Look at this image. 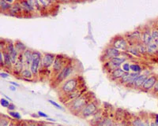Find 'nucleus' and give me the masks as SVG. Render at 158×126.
Segmentation results:
<instances>
[{
    "label": "nucleus",
    "instance_id": "obj_1",
    "mask_svg": "<svg viewBox=\"0 0 158 126\" xmlns=\"http://www.w3.org/2000/svg\"><path fill=\"white\" fill-rule=\"evenodd\" d=\"M40 63V55L38 52L32 53V62L30 64V70L32 74H36L38 71Z\"/></svg>",
    "mask_w": 158,
    "mask_h": 126
},
{
    "label": "nucleus",
    "instance_id": "obj_2",
    "mask_svg": "<svg viewBox=\"0 0 158 126\" xmlns=\"http://www.w3.org/2000/svg\"><path fill=\"white\" fill-rule=\"evenodd\" d=\"M76 87H77V81H76V80L70 79L68 80L66 83L64 84L62 89L64 92L70 93L72 92L76 88Z\"/></svg>",
    "mask_w": 158,
    "mask_h": 126
},
{
    "label": "nucleus",
    "instance_id": "obj_3",
    "mask_svg": "<svg viewBox=\"0 0 158 126\" xmlns=\"http://www.w3.org/2000/svg\"><path fill=\"white\" fill-rule=\"evenodd\" d=\"M72 71V68L70 67V66H66V67L63 68L61 72L58 74V77H57V80L58 81H62L63 80H65L67 77L70 76V74H71Z\"/></svg>",
    "mask_w": 158,
    "mask_h": 126
},
{
    "label": "nucleus",
    "instance_id": "obj_4",
    "mask_svg": "<svg viewBox=\"0 0 158 126\" xmlns=\"http://www.w3.org/2000/svg\"><path fill=\"white\" fill-rule=\"evenodd\" d=\"M7 50H8V54L9 55V57H10V59H11L12 61V63L13 64H15L16 62H17V50L15 49V47L14 46L10 43L9 44L7 47Z\"/></svg>",
    "mask_w": 158,
    "mask_h": 126
},
{
    "label": "nucleus",
    "instance_id": "obj_5",
    "mask_svg": "<svg viewBox=\"0 0 158 126\" xmlns=\"http://www.w3.org/2000/svg\"><path fill=\"white\" fill-rule=\"evenodd\" d=\"M138 74L137 73L134 74H125V75L122 77V83H134L135 80L138 77Z\"/></svg>",
    "mask_w": 158,
    "mask_h": 126
},
{
    "label": "nucleus",
    "instance_id": "obj_6",
    "mask_svg": "<svg viewBox=\"0 0 158 126\" xmlns=\"http://www.w3.org/2000/svg\"><path fill=\"white\" fill-rule=\"evenodd\" d=\"M156 83V79L155 77H148L145 81L144 82L142 85V88L145 90H149L152 88V87L154 86Z\"/></svg>",
    "mask_w": 158,
    "mask_h": 126
},
{
    "label": "nucleus",
    "instance_id": "obj_7",
    "mask_svg": "<svg viewBox=\"0 0 158 126\" xmlns=\"http://www.w3.org/2000/svg\"><path fill=\"white\" fill-rule=\"evenodd\" d=\"M55 55H51V54H47L43 56V60H42V65L44 67H49L50 66H51L53 63V62H55Z\"/></svg>",
    "mask_w": 158,
    "mask_h": 126
},
{
    "label": "nucleus",
    "instance_id": "obj_8",
    "mask_svg": "<svg viewBox=\"0 0 158 126\" xmlns=\"http://www.w3.org/2000/svg\"><path fill=\"white\" fill-rule=\"evenodd\" d=\"M105 55L107 59H110L111 60L113 59L118 58V56L119 55V51L115 49V47H110L106 50Z\"/></svg>",
    "mask_w": 158,
    "mask_h": 126
},
{
    "label": "nucleus",
    "instance_id": "obj_9",
    "mask_svg": "<svg viewBox=\"0 0 158 126\" xmlns=\"http://www.w3.org/2000/svg\"><path fill=\"white\" fill-rule=\"evenodd\" d=\"M96 107L94 103L88 104L84 108V110H83V115H84V117H88V116L92 115L96 111Z\"/></svg>",
    "mask_w": 158,
    "mask_h": 126
},
{
    "label": "nucleus",
    "instance_id": "obj_10",
    "mask_svg": "<svg viewBox=\"0 0 158 126\" xmlns=\"http://www.w3.org/2000/svg\"><path fill=\"white\" fill-rule=\"evenodd\" d=\"M85 103H86L85 98H84V97H78V98L74 100L72 106H73V109L78 110L81 109V107H83V106L85 105Z\"/></svg>",
    "mask_w": 158,
    "mask_h": 126
},
{
    "label": "nucleus",
    "instance_id": "obj_11",
    "mask_svg": "<svg viewBox=\"0 0 158 126\" xmlns=\"http://www.w3.org/2000/svg\"><path fill=\"white\" fill-rule=\"evenodd\" d=\"M114 47L117 50L125 51L126 49V47H127V43H126V42L123 39H117L114 42Z\"/></svg>",
    "mask_w": 158,
    "mask_h": 126
},
{
    "label": "nucleus",
    "instance_id": "obj_12",
    "mask_svg": "<svg viewBox=\"0 0 158 126\" xmlns=\"http://www.w3.org/2000/svg\"><path fill=\"white\" fill-rule=\"evenodd\" d=\"M142 40L144 43H145V45H149L151 43H152L153 40H152V36H151V34L149 33V32H145L143 33V36H142Z\"/></svg>",
    "mask_w": 158,
    "mask_h": 126
},
{
    "label": "nucleus",
    "instance_id": "obj_13",
    "mask_svg": "<svg viewBox=\"0 0 158 126\" xmlns=\"http://www.w3.org/2000/svg\"><path fill=\"white\" fill-rule=\"evenodd\" d=\"M147 79V76L146 75H139L137 77V79L134 81V85H135L136 87H140L142 86L144 82L145 81V80Z\"/></svg>",
    "mask_w": 158,
    "mask_h": 126
},
{
    "label": "nucleus",
    "instance_id": "obj_14",
    "mask_svg": "<svg viewBox=\"0 0 158 126\" xmlns=\"http://www.w3.org/2000/svg\"><path fill=\"white\" fill-rule=\"evenodd\" d=\"M62 60H61V58L59 56L58 58L55 59V62L53 63V69L55 70V71H59V70L62 69Z\"/></svg>",
    "mask_w": 158,
    "mask_h": 126
},
{
    "label": "nucleus",
    "instance_id": "obj_15",
    "mask_svg": "<svg viewBox=\"0 0 158 126\" xmlns=\"http://www.w3.org/2000/svg\"><path fill=\"white\" fill-rule=\"evenodd\" d=\"M125 75V72L122 70L118 68V69H115L112 73V77L114 78H120V77H122Z\"/></svg>",
    "mask_w": 158,
    "mask_h": 126
},
{
    "label": "nucleus",
    "instance_id": "obj_16",
    "mask_svg": "<svg viewBox=\"0 0 158 126\" xmlns=\"http://www.w3.org/2000/svg\"><path fill=\"white\" fill-rule=\"evenodd\" d=\"M24 59H25L26 64H31L32 59V53H31L30 51L27 50V51H25V52L24 53Z\"/></svg>",
    "mask_w": 158,
    "mask_h": 126
},
{
    "label": "nucleus",
    "instance_id": "obj_17",
    "mask_svg": "<svg viewBox=\"0 0 158 126\" xmlns=\"http://www.w3.org/2000/svg\"><path fill=\"white\" fill-rule=\"evenodd\" d=\"M125 59H119V58H115L111 60V64H112L114 66H118L124 62Z\"/></svg>",
    "mask_w": 158,
    "mask_h": 126
},
{
    "label": "nucleus",
    "instance_id": "obj_18",
    "mask_svg": "<svg viewBox=\"0 0 158 126\" xmlns=\"http://www.w3.org/2000/svg\"><path fill=\"white\" fill-rule=\"evenodd\" d=\"M3 55H4V63H5L7 66H9H9H11V65L13 64V63H12L11 59H10V57H9V55L8 54V52L4 53Z\"/></svg>",
    "mask_w": 158,
    "mask_h": 126
},
{
    "label": "nucleus",
    "instance_id": "obj_19",
    "mask_svg": "<svg viewBox=\"0 0 158 126\" xmlns=\"http://www.w3.org/2000/svg\"><path fill=\"white\" fill-rule=\"evenodd\" d=\"M21 6L23 9H26L27 11H30V10H32V9H33L32 5H30V3L28 2H21Z\"/></svg>",
    "mask_w": 158,
    "mask_h": 126
},
{
    "label": "nucleus",
    "instance_id": "obj_20",
    "mask_svg": "<svg viewBox=\"0 0 158 126\" xmlns=\"http://www.w3.org/2000/svg\"><path fill=\"white\" fill-rule=\"evenodd\" d=\"M21 8H22V7H21V5H20V4L16 3L15 5H14V6H12L11 9H10V10H11V13H18V12L20 11V10H21Z\"/></svg>",
    "mask_w": 158,
    "mask_h": 126
},
{
    "label": "nucleus",
    "instance_id": "obj_21",
    "mask_svg": "<svg viewBox=\"0 0 158 126\" xmlns=\"http://www.w3.org/2000/svg\"><path fill=\"white\" fill-rule=\"evenodd\" d=\"M0 5H1V9H3V10L9 9L10 6H11L7 1H1V2H0Z\"/></svg>",
    "mask_w": 158,
    "mask_h": 126
},
{
    "label": "nucleus",
    "instance_id": "obj_22",
    "mask_svg": "<svg viewBox=\"0 0 158 126\" xmlns=\"http://www.w3.org/2000/svg\"><path fill=\"white\" fill-rule=\"evenodd\" d=\"M21 75L24 78H31L32 77V72L29 71L28 70H24L21 71Z\"/></svg>",
    "mask_w": 158,
    "mask_h": 126
},
{
    "label": "nucleus",
    "instance_id": "obj_23",
    "mask_svg": "<svg viewBox=\"0 0 158 126\" xmlns=\"http://www.w3.org/2000/svg\"><path fill=\"white\" fill-rule=\"evenodd\" d=\"M15 66H16L15 69L17 70V71H19V70H21V69H22L23 63H22V61H21V58H20V59H19L17 62H16Z\"/></svg>",
    "mask_w": 158,
    "mask_h": 126
},
{
    "label": "nucleus",
    "instance_id": "obj_24",
    "mask_svg": "<svg viewBox=\"0 0 158 126\" xmlns=\"http://www.w3.org/2000/svg\"><path fill=\"white\" fill-rule=\"evenodd\" d=\"M130 70H132V71H134V73H138V72L141 71V67H140L138 65H130Z\"/></svg>",
    "mask_w": 158,
    "mask_h": 126
},
{
    "label": "nucleus",
    "instance_id": "obj_25",
    "mask_svg": "<svg viewBox=\"0 0 158 126\" xmlns=\"http://www.w3.org/2000/svg\"><path fill=\"white\" fill-rule=\"evenodd\" d=\"M151 36H152V40L154 41H158V30H153L151 32Z\"/></svg>",
    "mask_w": 158,
    "mask_h": 126
},
{
    "label": "nucleus",
    "instance_id": "obj_26",
    "mask_svg": "<svg viewBox=\"0 0 158 126\" xmlns=\"http://www.w3.org/2000/svg\"><path fill=\"white\" fill-rule=\"evenodd\" d=\"M1 105H2L3 107H9V102H8L6 99H1Z\"/></svg>",
    "mask_w": 158,
    "mask_h": 126
},
{
    "label": "nucleus",
    "instance_id": "obj_27",
    "mask_svg": "<svg viewBox=\"0 0 158 126\" xmlns=\"http://www.w3.org/2000/svg\"><path fill=\"white\" fill-rule=\"evenodd\" d=\"M129 52L132 53L133 55H135V56H139V52H138V50L137 49H134V48H130V49H129Z\"/></svg>",
    "mask_w": 158,
    "mask_h": 126
},
{
    "label": "nucleus",
    "instance_id": "obj_28",
    "mask_svg": "<svg viewBox=\"0 0 158 126\" xmlns=\"http://www.w3.org/2000/svg\"><path fill=\"white\" fill-rule=\"evenodd\" d=\"M130 66L128 63H124L123 66H122V70L124 72H129L130 71Z\"/></svg>",
    "mask_w": 158,
    "mask_h": 126
},
{
    "label": "nucleus",
    "instance_id": "obj_29",
    "mask_svg": "<svg viewBox=\"0 0 158 126\" xmlns=\"http://www.w3.org/2000/svg\"><path fill=\"white\" fill-rule=\"evenodd\" d=\"M9 114L11 115L12 117H13L14 118H17V119H21V115L19 114L17 112H9Z\"/></svg>",
    "mask_w": 158,
    "mask_h": 126
},
{
    "label": "nucleus",
    "instance_id": "obj_30",
    "mask_svg": "<svg viewBox=\"0 0 158 126\" xmlns=\"http://www.w3.org/2000/svg\"><path fill=\"white\" fill-rule=\"evenodd\" d=\"M24 48H25V47H24V45L23 44V43H20L19 44H16V50L22 51V50H24Z\"/></svg>",
    "mask_w": 158,
    "mask_h": 126
},
{
    "label": "nucleus",
    "instance_id": "obj_31",
    "mask_svg": "<svg viewBox=\"0 0 158 126\" xmlns=\"http://www.w3.org/2000/svg\"><path fill=\"white\" fill-rule=\"evenodd\" d=\"M48 102H49V103H50L51 104V105H53V106H55V107H56L57 109H60V110H62V108L60 106L58 105V104L57 103H55V102L52 101V100H48Z\"/></svg>",
    "mask_w": 158,
    "mask_h": 126
},
{
    "label": "nucleus",
    "instance_id": "obj_32",
    "mask_svg": "<svg viewBox=\"0 0 158 126\" xmlns=\"http://www.w3.org/2000/svg\"><path fill=\"white\" fill-rule=\"evenodd\" d=\"M8 124H9V122L5 119H2L0 121V126H8Z\"/></svg>",
    "mask_w": 158,
    "mask_h": 126
},
{
    "label": "nucleus",
    "instance_id": "obj_33",
    "mask_svg": "<svg viewBox=\"0 0 158 126\" xmlns=\"http://www.w3.org/2000/svg\"><path fill=\"white\" fill-rule=\"evenodd\" d=\"M103 126H113V124H112V122H111V121L107 120L105 121V123H104Z\"/></svg>",
    "mask_w": 158,
    "mask_h": 126
},
{
    "label": "nucleus",
    "instance_id": "obj_34",
    "mask_svg": "<svg viewBox=\"0 0 158 126\" xmlns=\"http://www.w3.org/2000/svg\"><path fill=\"white\" fill-rule=\"evenodd\" d=\"M38 113H39V115L40 116V117H48V116H47L46 113H44L43 112H41V111H39V112H38Z\"/></svg>",
    "mask_w": 158,
    "mask_h": 126
},
{
    "label": "nucleus",
    "instance_id": "obj_35",
    "mask_svg": "<svg viewBox=\"0 0 158 126\" xmlns=\"http://www.w3.org/2000/svg\"><path fill=\"white\" fill-rule=\"evenodd\" d=\"M8 74H6V73H1V77H2V78H6V77H8Z\"/></svg>",
    "mask_w": 158,
    "mask_h": 126
},
{
    "label": "nucleus",
    "instance_id": "obj_36",
    "mask_svg": "<svg viewBox=\"0 0 158 126\" xmlns=\"http://www.w3.org/2000/svg\"><path fill=\"white\" fill-rule=\"evenodd\" d=\"M154 91L156 92H158V81H156V85H154Z\"/></svg>",
    "mask_w": 158,
    "mask_h": 126
},
{
    "label": "nucleus",
    "instance_id": "obj_37",
    "mask_svg": "<svg viewBox=\"0 0 158 126\" xmlns=\"http://www.w3.org/2000/svg\"><path fill=\"white\" fill-rule=\"evenodd\" d=\"M8 108H9V110H13L14 108H15V106H14V105H13V104H9V107H8Z\"/></svg>",
    "mask_w": 158,
    "mask_h": 126
},
{
    "label": "nucleus",
    "instance_id": "obj_38",
    "mask_svg": "<svg viewBox=\"0 0 158 126\" xmlns=\"http://www.w3.org/2000/svg\"><path fill=\"white\" fill-rule=\"evenodd\" d=\"M0 60H1V65L3 64V62H2V53H0Z\"/></svg>",
    "mask_w": 158,
    "mask_h": 126
},
{
    "label": "nucleus",
    "instance_id": "obj_39",
    "mask_svg": "<svg viewBox=\"0 0 158 126\" xmlns=\"http://www.w3.org/2000/svg\"><path fill=\"white\" fill-rule=\"evenodd\" d=\"M9 83L11 84V85H14V86H17V87H18V86H19V85H18V84L15 83V82H9Z\"/></svg>",
    "mask_w": 158,
    "mask_h": 126
},
{
    "label": "nucleus",
    "instance_id": "obj_40",
    "mask_svg": "<svg viewBox=\"0 0 158 126\" xmlns=\"http://www.w3.org/2000/svg\"><path fill=\"white\" fill-rule=\"evenodd\" d=\"M155 120H156V124L158 125V115H156V119Z\"/></svg>",
    "mask_w": 158,
    "mask_h": 126
},
{
    "label": "nucleus",
    "instance_id": "obj_41",
    "mask_svg": "<svg viewBox=\"0 0 158 126\" xmlns=\"http://www.w3.org/2000/svg\"><path fill=\"white\" fill-rule=\"evenodd\" d=\"M150 126H158V125H157V124H156V123H154V122H152V123H151Z\"/></svg>",
    "mask_w": 158,
    "mask_h": 126
},
{
    "label": "nucleus",
    "instance_id": "obj_42",
    "mask_svg": "<svg viewBox=\"0 0 158 126\" xmlns=\"http://www.w3.org/2000/svg\"><path fill=\"white\" fill-rule=\"evenodd\" d=\"M9 88H10V90H12V91H15V89H14V88H13V86L9 87Z\"/></svg>",
    "mask_w": 158,
    "mask_h": 126
},
{
    "label": "nucleus",
    "instance_id": "obj_43",
    "mask_svg": "<svg viewBox=\"0 0 158 126\" xmlns=\"http://www.w3.org/2000/svg\"><path fill=\"white\" fill-rule=\"evenodd\" d=\"M145 126H150V125H149V124H145Z\"/></svg>",
    "mask_w": 158,
    "mask_h": 126
},
{
    "label": "nucleus",
    "instance_id": "obj_44",
    "mask_svg": "<svg viewBox=\"0 0 158 126\" xmlns=\"http://www.w3.org/2000/svg\"><path fill=\"white\" fill-rule=\"evenodd\" d=\"M57 126H62V125H57Z\"/></svg>",
    "mask_w": 158,
    "mask_h": 126
},
{
    "label": "nucleus",
    "instance_id": "obj_45",
    "mask_svg": "<svg viewBox=\"0 0 158 126\" xmlns=\"http://www.w3.org/2000/svg\"><path fill=\"white\" fill-rule=\"evenodd\" d=\"M10 126H13V125H10Z\"/></svg>",
    "mask_w": 158,
    "mask_h": 126
}]
</instances>
